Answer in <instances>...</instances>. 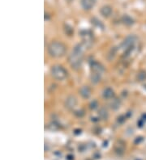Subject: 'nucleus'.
Segmentation results:
<instances>
[{"instance_id": "f257e3e1", "label": "nucleus", "mask_w": 146, "mask_h": 160, "mask_svg": "<svg viewBox=\"0 0 146 160\" xmlns=\"http://www.w3.org/2000/svg\"><path fill=\"white\" fill-rule=\"evenodd\" d=\"M82 58H83V49L81 45H77L68 58V61L72 69L78 70L81 68Z\"/></svg>"}, {"instance_id": "f03ea898", "label": "nucleus", "mask_w": 146, "mask_h": 160, "mask_svg": "<svg viewBox=\"0 0 146 160\" xmlns=\"http://www.w3.org/2000/svg\"><path fill=\"white\" fill-rule=\"evenodd\" d=\"M48 52L51 57L60 58L63 57L66 53V46L64 44L59 41H53L49 45Z\"/></svg>"}, {"instance_id": "7ed1b4c3", "label": "nucleus", "mask_w": 146, "mask_h": 160, "mask_svg": "<svg viewBox=\"0 0 146 160\" xmlns=\"http://www.w3.org/2000/svg\"><path fill=\"white\" fill-rule=\"evenodd\" d=\"M50 72L53 77L57 80H63L68 76V71L61 66H54Z\"/></svg>"}, {"instance_id": "20e7f679", "label": "nucleus", "mask_w": 146, "mask_h": 160, "mask_svg": "<svg viewBox=\"0 0 146 160\" xmlns=\"http://www.w3.org/2000/svg\"><path fill=\"white\" fill-rule=\"evenodd\" d=\"M136 41V37L134 35H130L128 37H127L125 40L122 42V44L120 45V47L122 49H127V48L131 47V46H134Z\"/></svg>"}, {"instance_id": "39448f33", "label": "nucleus", "mask_w": 146, "mask_h": 160, "mask_svg": "<svg viewBox=\"0 0 146 160\" xmlns=\"http://www.w3.org/2000/svg\"><path fill=\"white\" fill-rule=\"evenodd\" d=\"M77 104V98L73 96V95H70L67 98V100L65 101V107L69 110H72L76 107Z\"/></svg>"}, {"instance_id": "423d86ee", "label": "nucleus", "mask_w": 146, "mask_h": 160, "mask_svg": "<svg viewBox=\"0 0 146 160\" xmlns=\"http://www.w3.org/2000/svg\"><path fill=\"white\" fill-rule=\"evenodd\" d=\"M96 3V0H81V4L85 10H91Z\"/></svg>"}, {"instance_id": "0eeeda50", "label": "nucleus", "mask_w": 146, "mask_h": 160, "mask_svg": "<svg viewBox=\"0 0 146 160\" xmlns=\"http://www.w3.org/2000/svg\"><path fill=\"white\" fill-rule=\"evenodd\" d=\"M91 70L92 72H95V73L102 74L104 71V68L100 63L97 62H93L91 63Z\"/></svg>"}, {"instance_id": "6e6552de", "label": "nucleus", "mask_w": 146, "mask_h": 160, "mask_svg": "<svg viewBox=\"0 0 146 160\" xmlns=\"http://www.w3.org/2000/svg\"><path fill=\"white\" fill-rule=\"evenodd\" d=\"M80 94L84 99H88L91 95V90L88 86H83L80 89Z\"/></svg>"}, {"instance_id": "1a4fd4ad", "label": "nucleus", "mask_w": 146, "mask_h": 160, "mask_svg": "<svg viewBox=\"0 0 146 160\" xmlns=\"http://www.w3.org/2000/svg\"><path fill=\"white\" fill-rule=\"evenodd\" d=\"M100 13L101 15L104 16V17H109L110 15L112 13V8L108 5L103 6L102 8L100 9Z\"/></svg>"}, {"instance_id": "9d476101", "label": "nucleus", "mask_w": 146, "mask_h": 160, "mask_svg": "<svg viewBox=\"0 0 146 160\" xmlns=\"http://www.w3.org/2000/svg\"><path fill=\"white\" fill-rule=\"evenodd\" d=\"M114 96H115V93H114L113 90L110 87H106L103 91V97L106 99V100H111V99H113Z\"/></svg>"}, {"instance_id": "9b49d317", "label": "nucleus", "mask_w": 146, "mask_h": 160, "mask_svg": "<svg viewBox=\"0 0 146 160\" xmlns=\"http://www.w3.org/2000/svg\"><path fill=\"white\" fill-rule=\"evenodd\" d=\"M122 22L127 26H131L134 24V20L131 16H129L128 15H123L122 16Z\"/></svg>"}, {"instance_id": "f8f14e48", "label": "nucleus", "mask_w": 146, "mask_h": 160, "mask_svg": "<svg viewBox=\"0 0 146 160\" xmlns=\"http://www.w3.org/2000/svg\"><path fill=\"white\" fill-rule=\"evenodd\" d=\"M101 74H98V73H95V72H92L90 79H91V82H93L94 84H97V83H98V82H100Z\"/></svg>"}, {"instance_id": "ddd939ff", "label": "nucleus", "mask_w": 146, "mask_h": 160, "mask_svg": "<svg viewBox=\"0 0 146 160\" xmlns=\"http://www.w3.org/2000/svg\"><path fill=\"white\" fill-rule=\"evenodd\" d=\"M98 114H99V117H100L101 119L106 120L107 118H108V113H107V110L106 109V108H100Z\"/></svg>"}, {"instance_id": "4468645a", "label": "nucleus", "mask_w": 146, "mask_h": 160, "mask_svg": "<svg viewBox=\"0 0 146 160\" xmlns=\"http://www.w3.org/2000/svg\"><path fill=\"white\" fill-rule=\"evenodd\" d=\"M91 23L94 24V26L98 27V28H102V29L104 28V25H103V24L102 23V22H101V20H98V18H96V17L93 18V19L91 20Z\"/></svg>"}, {"instance_id": "2eb2a0df", "label": "nucleus", "mask_w": 146, "mask_h": 160, "mask_svg": "<svg viewBox=\"0 0 146 160\" xmlns=\"http://www.w3.org/2000/svg\"><path fill=\"white\" fill-rule=\"evenodd\" d=\"M120 104H121V101L119 99H114L112 100L111 104V107L114 110H117L119 108Z\"/></svg>"}, {"instance_id": "dca6fc26", "label": "nucleus", "mask_w": 146, "mask_h": 160, "mask_svg": "<svg viewBox=\"0 0 146 160\" xmlns=\"http://www.w3.org/2000/svg\"><path fill=\"white\" fill-rule=\"evenodd\" d=\"M136 79L140 82H142V81H144L146 80V72L144 70H141L136 75Z\"/></svg>"}, {"instance_id": "f3484780", "label": "nucleus", "mask_w": 146, "mask_h": 160, "mask_svg": "<svg viewBox=\"0 0 146 160\" xmlns=\"http://www.w3.org/2000/svg\"><path fill=\"white\" fill-rule=\"evenodd\" d=\"M64 32H65V33L67 35H68V36H71V35H72V33H73V28H72V27H71L69 25V24H64Z\"/></svg>"}, {"instance_id": "a211bd4d", "label": "nucleus", "mask_w": 146, "mask_h": 160, "mask_svg": "<svg viewBox=\"0 0 146 160\" xmlns=\"http://www.w3.org/2000/svg\"><path fill=\"white\" fill-rule=\"evenodd\" d=\"M116 51H117V49H116L115 47L112 48L111 50V51L109 52V54H107V58H108V60H111V59H113L114 58H115Z\"/></svg>"}, {"instance_id": "6ab92c4d", "label": "nucleus", "mask_w": 146, "mask_h": 160, "mask_svg": "<svg viewBox=\"0 0 146 160\" xmlns=\"http://www.w3.org/2000/svg\"><path fill=\"white\" fill-rule=\"evenodd\" d=\"M75 116H77V117H84V115H85V113H84L83 110H78V111H76L74 113Z\"/></svg>"}, {"instance_id": "aec40b11", "label": "nucleus", "mask_w": 146, "mask_h": 160, "mask_svg": "<svg viewBox=\"0 0 146 160\" xmlns=\"http://www.w3.org/2000/svg\"><path fill=\"white\" fill-rule=\"evenodd\" d=\"M98 106V103L97 100H94L93 102H91V104H90V108L91 109H96Z\"/></svg>"}, {"instance_id": "412c9836", "label": "nucleus", "mask_w": 146, "mask_h": 160, "mask_svg": "<svg viewBox=\"0 0 146 160\" xmlns=\"http://www.w3.org/2000/svg\"><path fill=\"white\" fill-rule=\"evenodd\" d=\"M125 121H126V117L125 116H120L119 117H118V122L119 124H123Z\"/></svg>"}, {"instance_id": "4be33fe9", "label": "nucleus", "mask_w": 146, "mask_h": 160, "mask_svg": "<svg viewBox=\"0 0 146 160\" xmlns=\"http://www.w3.org/2000/svg\"><path fill=\"white\" fill-rule=\"evenodd\" d=\"M67 1H68V2H72V0H67Z\"/></svg>"}, {"instance_id": "5701e85b", "label": "nucleus", "mask_w": 146, "mask_h": 160, "mask_svg": "<svg viewBox=\"0 0 146 160\" xmlns=\"http://www.w3.org/2000/svg\"><path fill=\"white\" fill-rule=\"evenodd\" d=\"M144 88L146 89V84H145V85H144Z\"/></svg>"}]
</instances>
